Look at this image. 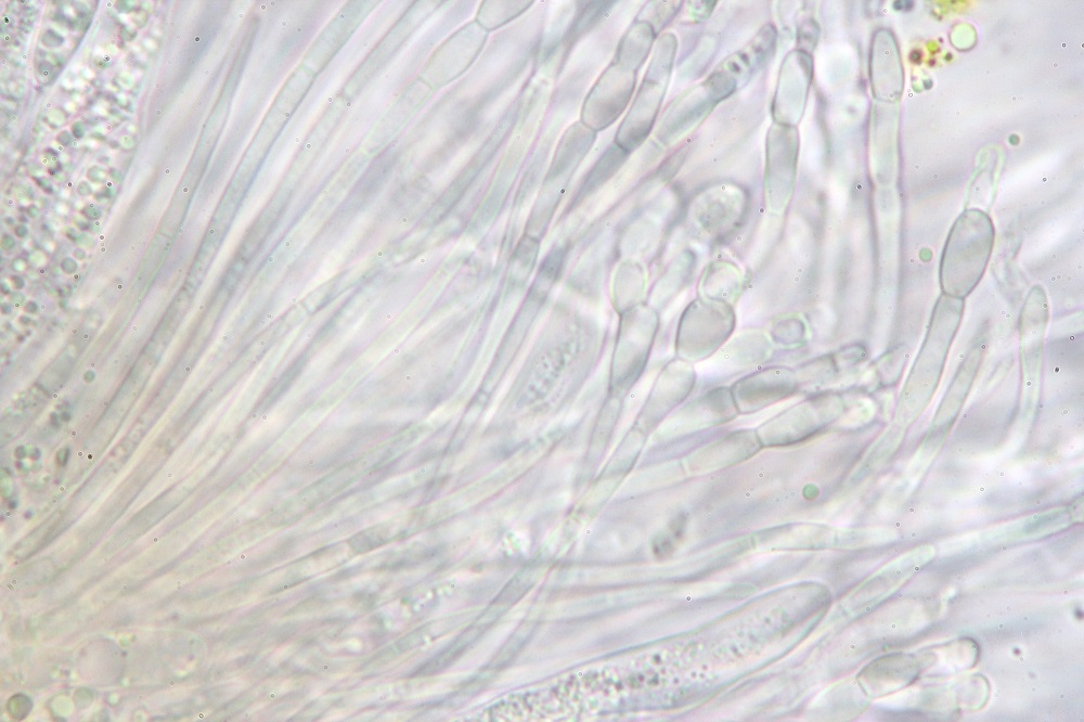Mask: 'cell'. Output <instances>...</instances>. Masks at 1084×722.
<instances>
[{"label": "cell", "mask_w": 1084, "mask_h": 722, "mask_svg": "<svg viewBox=\"0 0 1084 722\" xmlns=\"http://www.w3.org/2000/svg\"><path fill=\"white\" fill-rule=\"evenodd\" d=\"M995 240L990 217L979 210L964 212L954 224L940 263L944 295L964 300L983 279Z\"/></svg>", "instance_id": "6da1fadb"}, {"label": "cell", "mask_w": 1084, "mask_h": 722, "mask_svg": "<svg viewBox=\"0 0 1084 722\" xmlns=\"http://www.w3.org/2000/svg\"><path fill=\"white\" fill-rule=\"evenodd\" d=\"M636 80V72L613 62L587 96L582 110V123L595 133L613 125L626 110L634 93Z\"/></svg>", "instance_id": "7a4b0ae2"}, {"label": "cell", "mask_w": 1084, "mask_h": 722, "mask_svg": "<svg viewBox=\"0 0 1084 722\" xmlns=\"http://www.w3.org/2000/svg\"><path fill=\"white\" fill-rule=\"evenodd\" d=\"M663 96V82L645 79L614 144L628 154L636 150L651 133Z\"/></svg>", "instance_id": "3957f363"}, {"label": "cell", "mask_w": 1084, "mask_h": 722, "mask_svg": "<svg viewBox=\"0 0 1084 722\" xmlns=\"http://www.w3.org/2000/svg\"><path fill=\"white\" fill-rule=\"evenodd\" d=\"M655 37V30L649 22L635 23L619 43L614 62L637 73L648 58Z\"/></svg>", "instance_id": "277c9868"}, {"label": "cell", "mask_w": 1084, "mask_h": 722, "mask_svg": "<svg viewBox=\"0 0 1084 722\" xmlns=\"http://www.w3.org/2000/svg\"><path fill=\"white\" fill-rule=\"evenodd\" d=\"M915 667L910 657L890 656L871 665L864 676L873 677V681L882 682V687L887 686L886 690L892 691L912 679L916 674Z\"/></svg>", "instance_id": "5b68a950"}, {"label": "cell", "mask_w": 1084, "mask_h": 722, "mask_svg": "<svg viewBox=\"0 0 1084 722\" xmlns=\"http://www.w3.org/2000/svg\"><path fill=\"white\" fill-rule=\"evenodd\" d=\"M527 2H486L477 14L476 22L487 31H494L518 18L531 7Z\"/></svg>", "instance_id": "8992f818"}, {"label": "cell", "mask_w": 1084, "mask_h": 722, "mask_svg": "<svg viewBox=\"0 0 1084 722\" xmlns=\"http://www.w3.org/2000/svg\"><path fill=\"white\" fill-rule=\"evenodd\" d=\"M675 549L673 538L668 535L658 536L654 541V553L656 556L665 558Z\"/></svg>", "instance_id": "52a82bcc"}, {"label": "cell", "mask_w": 1084, "mask_h": 722, "mask_svg": "<svg viewBox=\"0 0 1084 722\" xmlns=\"http://www.w3.org/2000/svg\"><path fill=\"white\" fill-rule=\"evenodd\" d=\"M686 525H687V518L683 517V515H679V517L676 518L675 521L673 522V525H671V533H673L674 538L680 539L683 536V534H685Z\"/></svg>", "instance_id": "ba28073f"}]
</instances>
